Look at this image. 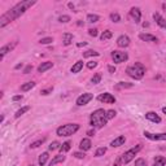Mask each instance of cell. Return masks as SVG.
Listing matches in <instances>:
<instances>
[{
    "label": "cell",
    "mask_w": 166,
    "mask_h": 166,
    "mask_svg": "<svg viewBox=\"0 0 166 166\" xmlns=\"http://www.w3.org/2000/svg\"><path fill=\"white\" fill-rule=\"evenodd\" d=\"M36 2L35 0H25V2H19L17 3L13 8H11L7 13H4L2 17H0V27L7 26L8 23H11L12 21H14L16 18H18L19 16H22L29 8H31Z\"/></svg>",
    "instance_id": "1"
},
{
    "label": "cell",
    "mask_w": 166,
    "mask_h": 166,
    "mask_svg": "<svg viewBox=\"0 0 166 166\" xmlns=\"http://www.w3.org/2000/svg\"><path fill=\"white\" fill-rule=\"evenodd\" d=\"M166 165V158L164 156H157L153 161V166H165Z\"/></svg>",
    "instance_id": "23"
},
{
    "label": "cell",
    "mask_w": 166,
    "mask_h": 166,
    "mask_svg": "<svg viewBox=\"0 0 166 166\" xmlns=\"http://www.w3.org/2000/svg\"><path fill=\"white\" fill-rule=\"evenodd\" d=\"M130 44V38L127 35H121L117 39V46L121 47V48H125V47H129Z\"/></svg>",
    "instance_id": "12"
},
{
    "label": "cell",
    "mask_w": 166,
    "mask_h": 166,
    "mask_svg": "<svg viewBox=\"0 0 166 166\" xmlns=\"http://www.w3.org/2000/svg\"><path fill=\"white\" fill-rule=\"evenodd\" d=\"M153 19H154L156 23H157L160 27L166 29V19H165L164 17H161L160 13H153Z\"/></svg>",
    "instance_id": "17"
},
{
    "label": "cell",
    "mask_w": 166,
    "mask_h": 166,
    "mask_svg": "<svg viewBox=\"0 0 166 166\" xmlns=\"http://www.w3.org/2000/svg\"><path fill=\"white\" fill-rule=\"evenodd\" d=\"M110 21H113V22H119L121 21V16L118 13H110Z\"/></svg>",
    "instance_id": "35"
},
{
    "label": "cell",
    "mask_w": 166,
    "mask_h": 166,
    "mask_svg": "<svg viewBox=\"0 0 166 166\" xmlns=\"http://www.w3.org/2000/svg\"><path fill=\"white\" fill-rule=\"evenodd\" d=\"M105 113H106V110H104V109H96L95 112H92L90 116V125L94 129L104 127L106 125V122H108Z\"/></svg>",
    "instance_id": "2"
},
{
    "label": "cell",
    "mask_w": 166,
    "mask_h": 166,
    "mask_svg": "<svg viewBox=\"0 0 166 166\" xmlns=\"http://www.w3.org/2000/svg\"><path fill=\"white\" fill-rule=\"evenodd\" d=\"M52 91H53V87H48V88H44V90H42V91H40V95L47 96V95L52 94Z\"/></svg>",
    "instance_id": "40"
},
{
    "label": "cell",
    "mask_w": 166,
    "mask_h": 166,
    "mask_svg": "<svg viewBox=\"0 0 166 166\" xmlns=\"http://www.w3.org/2000/svg\"><path fill=\"white\" fill-rule=\"evenodd\" d=\"M60 148H61V144L58 143V141H52L50 144V147H48L50 150H56V149H60Z\"/></svg>",
    "instance_id": "34"
},
{
    "label": "cell",
    "mask_w": 166,
    "mask_h": 166,
    "mask_svg": "<svg viewBox=\"0 0 166 166\" xmlns=\"http://www.w3.org/2000/svg\"><path fill=\"white\" fill-rule=\"evenodd\" d=\"M16 44H17V43H12V44H11V43H8V44L3 46L2 48H0V56H2V58H3L4 56H5L8 52H11V51L13 50V48L16 47Z\"/></svg>",
    "instance_id": "14"
},
{
    "label": "cell",
    "mask_w": 166,
    "mask_h": 166,
    "mask_svg": "<svg viewBox=\"0 0 166 166\" xmlns=\"http://www.w3.org/2000/svg\"><path fill=\"white\" fill-rule=\"evenodd\" d=\"M46 141V138H42V139H38L36 141H34V143H31L30 144V148L31 149H35V148H38V147H40V145L43 144Z\"/></svg>",
    "instance_id": "28"
},
{
    "label": "cell",
    "mask_w": 166,
    "mask_h": 166,
    "mask_svg": "<svg viewBox=\"0 0 166 166\" xmlns=\"http://www.w3.org/2000/svg\"><path fill=\"white\" fill-rule=\"evenodd\" d=\"M62 43H64V46H70L73 43V34L65 33L64 35H62Z\"/></svg>",
    "instance_id": "21"
},
{
    "label": "cell",
    "mask_w": 166,
    "mask_h": 166,
    "mask_svg": "<svg viewBox=\"0 0 166 166\" xmlns=\"http://www.w3.org/2000/svg\"><path fill=\"white\" fill-rule=\"evenodd\" d=\"M94 99V95L90 94V92H86V94L81 95L77 99V105L78 106H83V105H87L88 102Z\"/></svg>",
    "instance_id": "7"
},
{
    "label": "cell",
    "mask_w": 166,
    "mask_h": 166,
    "mask_svg": "<svg viewBox=\"0 0 166 166\" xmlns=\"http://www.w3.org/2000/svg\"><path fill=\"white\" fill-rule=\"evenodd\" d=\"M97 100L104 102V104H114L116 97L112 94H109V92H104V94H100L99 96H97Z\"/></svg>",
    "instance_id": "8"
},
{
    "label": "cell",
    "mask_w": 166,
    "mask_h": 166,
    "mask_svg": "<svg viewBox=\"0 0 166 166\" xmlns=\"http://www.w3.org/2000/svg\"><path fill=\"white\" fill-rule=\"evenodd\" d=\"M79 130V125L78 123H66L60 126L56 130V134L58 136H71L73 134H75L77 131Z\"/></svg>",
    "instance_id": "4"
},
{
    "label": "cell",
    "mask_w": 166,
    "mask_h": 166,
    "mask_svg": "<svg viewBox=\"0 0 166 166\" xmlns=\"http://www.w3.org/2000/svg\"><path fill=\"white\" fill-rule=\"evenodd\" d=\"M92 147V143H91V140L88 138H85V139H82L81 140V143H79V148L82 152H87V150H90Z\"/></svg>",
    "instance_id": "11"
},
{
    "label": "cell",
    "mask_w": 166,
    "mask_h": 166,
    "mask_svg": "<svg viewBox=\"0 0 166 166\" xmlns=\"http://www.w3.org/2000/svg\"><path fill=\"white\" fill-rule=\"evenodd\" d=\"M108 70H109L110 74H113V73H116V67H114L113 65H109V66H108Z\"/></svg>",
    "instance_id": "46"
},
{
    "label": "cell",
    "mask_w": 166,
    "mask_h": 166,
    "mask_svg": "<svg viewBox=\"0 0 166 166\" xmlns=\"http://www.w3.org/2000/svg\"><path fill=\"white\" fill-rule=\"evenodd\" d=\"M127 58H129V55L126 52H122V51H113L112 52V60H113L116 64L125 62Z\"/></svg>",
    "instance_id": "6"
},
{
    "label": "cell",
    "mask_w": 166,
    "mask_h": 166,
    "mask_svg": "<svg viewBox=\"0 0 166 166\" xmlns=\"http://www.w3.org/2000/svg\"><path fill=\"white\" fill-rule=\"evenodd\" d=\"M145 118L150 122H154V123H160L161 122V117L154 113V112H148V113H145Z\"/></svg>",
    "instance_id": "15"
},
{
    "label": "cell",
    "mask_w": 166,
    "mask_h": 166,
    "mask_svg": "<svg viewBox=\"0 0 166 166\" xmlns=\"http://www.w3.org/2000/svg\"><path fill=\"white\" fill-rule=\"evenodd\" d=\"M92 56H99V52H96L94 50H88L83 52V57H92Z\"/></svg>",
    "instance_id": "32"
},
{
    "label": "cell",
    "mask_w": 166,
    "mask_h": 166,
    "mask_svg": "<svg viewBox=\"0 0 166 166\" xmlns=\"http://www.w3.org/2000/svg\"><path fill=\"white\" fill-rule=\"evenodd\" d=\"M30 109H31V106H29V105H27V106H22L21 109H18V110L16 112V114H14V117H16V118H19V117L23 116V114L26 113V112H29Z\"/></svg>",
    "instance_id": "25"
},
{
    "label": "cell",
    "mask_w": 166,
    "mask_h": 166,
    "mask_svg": "<svg viewBox=\"0 0 166 166\" xmlns=\"http://www.w3.org/2000/svg\"><path fill=\"white\" fill-rule=\"evenodd\" d=\"M70 16H66V14H64V16H60V17H58V21H60L61 23H67V22H69L70 21Z\"/></svg>",
    "instance_id": "37"
},
{
    "label": "cell",
    "mask_w": 166,
    "mask_h": 166,
    "mask_svg": "<svg viewBox=\"0 0 166 166\" xmlns=\"http://www.w3.org/2000/svg\"><path fill=\"white\" fill-rule=\"evenodd\" d=\"M65 156L64 154H57V156H55V157H53L51 161H50V164H48V165H50V166H55L56 164H61V162H64V161H65Z\"/></svg>",
    "instance_id": "19"
},
{
    "label": "cell",
    "mask_w": 166,
    "mask_h": 166,
    "mask_svg": "<svg viewBox=\"0 0 166 166\" xmlns=\"http://www.w3.org/2000/svg\"><path fill=\"white\" fill-rule=\"evenodd\" d=\"M22 66H23V64H22V62H21V64H17L16 66H14V69H17V70H18V69H21V67H22Z\"/></svg>",
    "instance_id": "50"
},
{
    "label": "cell",
    "mask_w": 166,
    "mask_h": 166,
    "mask_svg": "<svg viewBox=\"0 0 166 166\" xmlns=\"http://www.w3.org/2000/svg\"><path fill=\"white\" fill-rule=\"evenodd\" d=\"M70 148H71V143H70V141H65V143L61 144L60 150H61V153H64V152H67V150H70Z\"/></svg>",
    "instance_id": "30"
},
{
    "label": "cell",
    "mask_w": 166,
    "mask_h": 166,
    "mask_svg": "<svg viewBox=\"0 0 166 166\" xmlns=\"http://www.w3.org/2000/svg\"><path fill=\"white\" fill-rule=\"evenodd\" d=\"M29 166H33V165H29Z\"/></svg>",
    "instance_id": "53"
},
{
    "label": "cell",
    "mask_w": 166,
    "mask_h": 166,
    "mask_svg": "<svg viewBox=\"0 0 166 166\" xmlns=\"http://www.w3.org/2000/svg\"><path fill=\"white\" fill-rule=\"evenodd\" d=\"M144 136L149 140H154V141H164L166 140V133H161V134H152L149 131H144Z\"/></svg>",
    "instance_id": "9"
},
{
    "label": "cell",
    "mask_w": 166,
    "mask_h": 166,
    "mask_svg": "<svg viewBox=\"0 0 166 166\" xmlns=\"http://www.w3.org/2000/svg\"><path fill=\"white\" fill-rule=\"evenodd\" d=\"M101 81V73H96V74L91 78V83L92 85H99Z\"/></svg>",
    "instance_id": "31"
},
{
    "label": "cell",
    "mask_w": 166,
    "mask_h": 166,
    "mask_svg": "<svg viewBox=\"0 0 166 166\" xmlns=\"http://www.w3.org/2000/svg\"><path fill=\"white\" fill-rule=\"evenodd\" d=\"M126 73H127L131 78H134V79H141L145 74V66L143 64H140V62H135L134 65L127 67Z\"/></svg>",
    "instance_id": "3"
},
{
    "label": "cell",
    "mask_w": 166,
    "mask_h": 166,
    "mask_svg": "<svg viewBox=\"0 0 166 166\" xmlns=\"http://www.w3.org/2000/svg\"><path fill=\"white\" fill-rule=\"evenodd\" d=\"M116 110H113V109H109V110H106V113H105V116H106V119H112V118H114L116 117Z\"/></svg>",
    "instance_id": "36"
},
{
    "label": "cell",
    "mask_w": 166,
    "mask_h": 166,
    "mask_svg": "<svg viewBox=\"0 0 166 166\" xmlns=\"http://www.w3.org/2000/svg\"><path fill=\"white\" fill-rule=\"evenodd\" d=\"M125 141H126V138H125V136H123V135H119L118 138H116L114 140L110 141V147H113V148L121 147V145L125 144Z\"/></svg>",
    "instance_id": "16"
},
{
    "label": "cell",
    "mask_w": 166,
    "mask_h": 166,
    "mask_svg": "<svg viewBox=\"0 0 166 166\" xmlns=\"http://www.w3.org/2000/svg\"><path fill=\"white\" fill-rule=\"evenodd\" d=\"M97 31H99V30H97V29H90V30H88V34H90V35L91 36H97Z\"/></svg>",
    "instance_id": "43"
},
{
    "label": "cell",
    "mask_w": 166,
    "mask_h": 166,
    "mask_svg": "<svg viewBox=\"0 0 166 166\" xmlns=\"http://www.w3.org/2000/svg\"><path fill=\"white\" fill-rule=\"evenodd\" d=\"M31 70H33V65H27L25 69H23V74H29Z\"/></svg>",
    "instance_id": "44"
},
{
    "label": "cell",
    "mask_w": 166,
    "mask_h": 166,
    "mask_svg": "<svg viewBox=\"0 0 166 166\" xmlns=\"http://www.w3.org/2000/svg\"><path fill=\"white\" fill-rule=\"evenodd\" d=\"M105 153H106V148L105 147H100V148L96 149L95 156H96V157H101V156H104Z\"/></svg>",
    "instance_id": "33"
},
{
    "label": "cell",
    "mask_w": 166,
    "mask_h": 166,
    "mask_svg": "<svg viewBox=\"0 0 166 166\" xmlns=\"http://www.w3.org/2000/svg\"><path fill=\"white\" fill-rule=\"evenodd\" d=\"M12 100H13V101H19V100H22V95H16V96H13Z\"/></svg>",
    "instance_id": "45"
},
{
    "label": "cell",
    "mask_w": 166,
    "mask_h": 166,
    "mask_svg": "<svg viewBox=\"0 0 166 166\" xmlns=\"http://www.w3.org/2000/svg\"><path fill=\"white\" fill-rule=\"evenodd\" d=\"M53 42V38H42L40 40H39V43H40V44H50V43H52Z\"/></svg>",
    "instance_id": "38"
},
{
    "label": "cell",
    "mask_w": 166,
    "mask_h": 166,
    "mask_svg": "<svg viewBox=\"0 0 166 166\" xmlns=\"http://www.w3.org/2000/svg\"><path fill=\"white\" fill-rule=\"evenodd\" d=\"M73 156H74L75 158H79V160H82V158H85V157H86L85 152H74V153H73Z\"/></svg>",
    "instance_id": "41"
},
{
    "label": "cell",
    "mask_w": 166,
    "mask_h": 166,
    "mask_svg": "<svg viewBox=\"0 0 166 166\" xmlns=\"http://www.w3.org/2000/svg\"><path fill=\"white\" fill-rule=\"evenodd\" d=\"M139 39L140 40H143V42H149V43H157L158 42L157 36L152 35V34H140Z\"/></svg>",
    "instance_id": "13"
},
{
    "label": "cell",
    "mask_w": 166,
    "mask_h": 166,
    "mask_svg": "<svg viewBox=\"0 0 166 166\" xmlns=\"http://www.w3.org/2000/svg\"><path fill=\"white\" fill-rule=\"evenodd\" d=\"M82 69H83V61H82V60H78V61L75 62V64L71 66L70 71L73 73V74H77V73H79Z\"/></svg>",
    "instance_id": "20"
},
{
    "label": "cell",
    "mask_w": 166,
    "mask_h": 166,
    "mask_svg": "<svg viewBox=\"0 0 166 166\" xmlns=\"http://www.w3.org/2000/svg\"><path fill=\"white\" fill-rule=\"evenodd\" d=\"M34 87H35V82H26V83H23V85L21 86V91L22 92L30 91L31 88H34Z\"/></svg>",
    "instance_id": "24"
},
{
    "label": "cell",
    "mask_w": 166,
    "mask_h": 166,
    "mask_svg": "<svg viewBox=\"0 0 166 166\" xmlns=\"http://www.w3.org/2000/svg\"><path fill=\"white\" fill-rule=\"evenodd\" d=\"M52 66H53V62H51V61L42 62V64L38 66V73H44V71H47V70H50Z\"/></svg>",
    "instance_id": "18"
},
{
    "label": "cell",
    "mask_w": 166,
    "mask_h": 166,
    "mask_svg": "<svg viewBox=\"0 0 166 166\" xmlns=\"http://www.w3.org/2000/svg\"><path fill=\"white\" fill-rule=\"evenodd\" d=\"M119 164H121V157H118V158H117V161H116V164H114L113 166H119Z\"/></svg>",
    "instance_id": "49"
},
{
    "label": "cell",
    "mask_w": 166,
    "mask_h": 166,
    "mask_svg": "<svg viewBox=\"0 0 166 166\" xmlns=\"http://www.w3.org/2000/svg\"><path fill=\"white\" fill-rule=\"evenodd\" d=\"M135 166H147V161L144 158H138L135 161Z\"/></svg>",
    "instance_id": "39"
},
{
    "label": "cell",
    "mask_w": 166,
    "mask_h": 166,
    "mask_svg": "<svg viewBox=\"0 0 166 166\" xmlns=\"http://www.w3.org/2000/svg\"><path fill=\"white\" fill-rule=\"evenodd\" d=\"M48 158H50V154H48V152H43L40 156H39V160H38V164L40 166H44L47 164Z\"/></svg>",
    "instance_id": "22"
},
{
    "label": "cell",
    "mask_w": 166,
    "mask_h": 166,
    "mask_svg": "<svg viewBox=\"0 0 166 166\" xmlns=\"http://www.w3.org/2000/svg\"><path fill=\"white\" fill-rule=\"evenodd\" d=\"M130 17L133 18V21H134L135 23H139L140 19H141V12H140V9L136 8V7H133V8L130 9Z\"/></svg>",
    "instance_id": "10"
},
{
    "label": "cell",
    "mask_w": 166,
    "mask_h": 166,
    "mask_svg": "<svg viewBox=\"0 0 166 166\" xmlns=\"http://www.w3.org/2000/svg\"><path fill=\"white\" fill-rule=\"evenodd\" d=\"M67 7H69L70 9H73V11L75 9V7H74V4H73V3H69V4H67Z\"/></svg>",
    "instance_id": "51"
},
{
    "label": "cell",
    "mask_w": 166,
    "mask_h": 166,
    "mask_svg": "<svg viewBox=\"0 0 166 166\" xmlns=\"http://www.w3.org/2000/svg\"><path fill=\"white\" fill-rule=\"evenodd\" d=\"M87 135H88V136H94V135H95V129L87 131Z\"/></svg>",
    "instance_id": "47"
},
{
    "label": "cell",
    "mask_w": 166,
    "mask_h": 166,
    "mask_svg": "<svg viewBox=\"0 0 166 166\" xmlns=\"http://www.w3.org/2000/svg\"><path fill=\"white\" fill-rule=\"evenodd\" d=\"M141 148H143V145H141V144H138L136 147L129 149L127 152H125L122 156H119V157H121V164H123V165H125V164H129L131 160L135 158V156L138 154L139 150H141Z\"/></svg>",
    "instance_id": "5"
},
{
    "label": "cell",
    "mask_w": 166,
    "mask_h": 166,
    "mask_svg": "<svg viewBox=\"0 0 166 166\" xmlns=\"http://www.w3.org/2000/svg\"><path fill=\"white\" fill-rule=\"evenodd\" d=\"M134 85L133 83H127V82H119L118 85H116V88L117 90H121V88H131Z\"/></svg>",
    "instance_id": "26"
},
{
    "label": "cell",
    "mask_w": 166,
    "mask_h": 166,
    "mask_svg": "<svg viewBox=\"0 0 166 166\" xmlns=\"http://www.w3.org/2000/svg\"><path fill=\"white\" fill-rule=\"evenodd\" d=\"M100 19V17L97 16V14H92V13H90V14H87V22H91V23H94V22H97Z\"/></svg>",
    "instance_id": "29"
},
{
    "label": "cell",
    "mask_w": 166,
    "mask_h": 166,
    "mask_svg": "<svg viewBox=\"0 0 166 166\" xmlns=\"http://www.w3.org/2000/svg\"><path fill=\"white\" fill-rule=\"evenodd\" d=\"M96 66H97V62H96V61H90V62H87V67H88V69H95Z\"/></svg>",
    "instance_id": "42"
},
{
    "label": "cell",
    "mask_w": 166,
    "mask_h": 166,
    "mask_svg": "<svg viewBox=\"0 0 166 166\" xmlns=\"http://www.w3.org/2000/svg\"><path fill=\"white\" fill-rule=\"evenodd\" d=\"M85 46H87V43L86 42H83V43H78V44H77V47H85Z\"/></svg>",
    "instance_id": "48"
},
{
    "label": "cell",
    "mask_w": 166,
    "mask_h": 166,
    "mask_svg": "<svg viewBox=\"0 0 166 166\" xmlns=\"http://www.w3.org/2000/svg\"><path fill=\"white\" fill-rule=\"evenodd\" d=\"M112 36H113V33H112L110 30H105V31L101 33L100 39H101V40H108V39H110Z\"/></svg>",
    "instance_id": "27"
},
{
    "label": "cell",
    "mask_w": 166,
    "mask_h": 166,
    "mask_svg": "<svg viewBox=\"0 0 166 166\" xmlns=\"http://www.w3.org/2000/svg\"><path fill=\"white\" fill-rule=\"evenodd\" d=\"M162 112H164V113L166 114V106H165V108H162Z\"/></svg>",
    "instance_id": "52"
}]
</instances>
